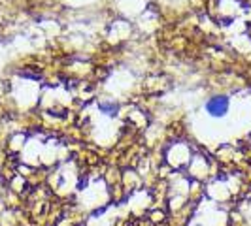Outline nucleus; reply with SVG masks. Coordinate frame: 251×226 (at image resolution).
Returning <instances> with one entry per match:
<instances>
[{"instance_id": "1", "label": "nucleus", "mask_w": 251, "mask_h": 226, "mask_svg": "<svg viewBox=\"0 0 251 226\" xmlns=\"http://www.w3.org/2000/svg\"><path fill=\"white\" fill-rule=\"evenodd\" d=\"M228 106H230V102L226 96H212L206 102V112L212 117H223L228 112Z\"/></svg>"}]
</instances>
